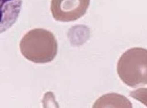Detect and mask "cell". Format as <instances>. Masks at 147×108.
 <instances>
[{"label": "cell", "instance_id": "cell-1", "mask_svg": "<svg viewBox=\"0 0 147 108\" xmlns=\"http://www.w3.org/2000/svg\"><path fill=\"white\" fill-rule=\"evenodd\" d=\"M19 48L23 56L34 63L45 64L53 61L58 45L54 34L42 28L28 31L20 40Z\"/></svg>", "mask_w": 147, "mask_h": 108}, {"label": "cell", "instance_id": "cell-3", "mask_svg": "<svg viewBox=\"0 0 147 108\" xmlns=\"http://www.w3.org/2000/svg\"><path fill=\"white\" fill-rule=\"evenodd\" d=\"M90 3V0H51L50 10L57 21L72 22L86 14Z\"/></svg>", "mask_w": 147, "mask_h": 108}, {"label": "cell", "instance_id": "cell-2", "mask_svg": "<svg viewBox=\"0 0 147 108\" xmlns=\"http://www.w3.org/2000/svg\"><path fill=\"white\" fill-rule=\"evenodd\" d=\"M147 51L143 48H132L126 51L117 62V72L125 85L137 88L146 85Z\"/></svg>", "mask_w": 147, "mask_h": 108}, {"label": "cell", "instance_id": "cell-5", "mask_svg": "<svg viewBox=\"0 0 147 108\" xmlns=\"http://www.w3.org/2000/svg\"><path fill=\"white\" fill-rule=\"evenodd\" d=\"M93 107H132V106L129 99L122 95L116 93H109L100 98L94 104Z\"/></svg>", "mask_w": 147, "mask_h": 108}, {"label": "cell", "instance_id": "cell-4", "mask_svg": "<svg viewBox=\"0 0 147 108\" xmlns=\"http://www.w3.org/2000/svg\"><path fill=\"white\" fill-rule=\"evenodd\" d=\"M22 6V0H0V34L16 22Z\"/></svg>", "mask_w": 147, "mask_h": 108}]
</instances>
